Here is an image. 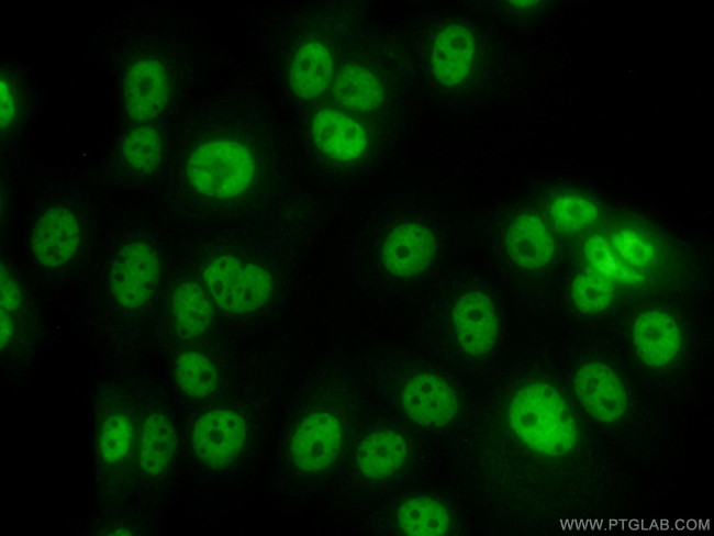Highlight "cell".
Segmentation results:
<instances>
[{
    "label": "cell",
    "mask_w": 714,
    "mask_h": 536,
    "mask_svg": "<svg viewBox=\"0 0 714 536\" xmlns=\"http://www.w3.org/2000/svg\"><path fill=\"white\" fill-rule=\"evenodd\" d=\"M212 316L210 297L198 283L187 280L174 289L170 319L179 337L193 339L202 336L209 330Z\"/></svg>",
    "instance_id": "603a6c76"
},
{
    "label": "cell",
    "mask_w": 714,
    "mask_h": 536,
    "mask_svg": "<svg viewBox=\"0 0 714 536\" xmlns=\"http://www.w3.org/2000/svg\"><path fill=\"white\" fill-rule=\"evenodd\" d=\"M573 389L584 411L600 423H617L627 413L629 399L623 381L601 361L582 364L576 371Z\"/></svg>",
    "instance_id": "7c38bea8"
},
{
    "label": "cell",
    "mask_w": 714,
    "mask_h": 536,
    "mask_svg": "<svg viewBox=\"0 0 714 536\" xmlns=\"http://www.w3.org/2000/svg\"><path fill=\"white\" fill-rule=\"evenodd\" d=\"M120 103L123 120L130 126L156 121L170 94V76L161 58L138 53L121 71Z\"/></svg>",
    "instance_id": "52a82bcc"
},
{
    "label": "cell",
    "mask_w": 714,
    "mask_h": 536,
    "mask_svg": "<svg viewBox=\"0 0 714 536\" xmlns=\"http://www.w3.org/2000/svg\"><path fill=\"white\" fill-rule=\"evenodd\" d=\"M591 270L612 282L634 283L643 273L627 267L613 250L610 241L601 235L590 236L583 247Z\"/></svg>",
    "instance_id": "4316f807"
},
{
    "label": "cell",
    "mask_w": 714,
    "mask_h": 536,
    "mask_svg": "<svg viewBox=\"0 0 714 536\" xmlns=\"http://www.w3.org/2000/svg\"><path fill=\"white\" fill-rule=\"evenodd\" d=\"M397 523L406 535H445L450 528L447 510L428 496H414L404 501L397 511Z\"/></svg>",
    "instance_id": "cb8c5ba5"
},
{
    "label": "cell",
    "mask_w": 714,
    "mask_h": 536,
    "mask_svg": "<svg viewBox=\"0 0 714 536\" xmlns=\"http://www.w3.org/2000/svg\"><path fill=\"white\" fill-rule=\"evenodd\" d=\"M160 259L155 243L145 234L133 233L115 247L108 277L112 303L122 312L136 313L156 294Z\"/></svg>",
    "instance_id": "5b68a950"
},
{
    "label": "cell",
    "mask_w": 714,
    "mask_h": 536,
    "mask_svg": "<svg viewBox=\"0 0 714 536\" xmlns=\"http://www.w3.org/2000/svg\"><path fill=\"white\" fill-rule=\"evenodd\" d=\"M175 380L187 397L205 399L216 391L219 372L212 359L203 353L185 350L176 358Z\"/></svg>",
    "instance_id": "484cf974"
},
{
    "label": "cell",
    "mask_w": 714,
    "mask_h": 536,
    "mask_svg": "<svg viewBox=\"0 0 714 536\" xmlns=\"http://www.w3.org/2000/svg\"><path fill=\"white\" fill-rule=\"evenodd\" d=\"M475 41L471 32L459 24L446 26L437 35L432 52V68L445 86L459 83L469 72Z\"/></svg>",
    "instance_id": "ffe728a7"
},
{
    "label": "cell",
    "mask_w": 714,
    "mask_h": 536,
    "mask_svg": "<svg viewBox=\"0 0 714 536\" xmlns=\"http://www.w3.org/2000/svg\"><path fill=\"white\" fill-rule=\"evenodd\" d=\"M312 135L324 154L338 160H353L367 146L364 129L350 116L332 109H323L315 114Z\"/></svg>",
    "instance_id": "ac0fdd59"
},
{
    "label": "cell",
    "mask_w": 714,
    "mask_h": 536,
    "mask_svg": "<svg viewBox=\"0 0 714 536\" xmlns=\"http://www.w3.org/2000/svg\"><path fill=\"white\" fill-rule=\"evenodd\" d=\"M189 126L176 179L183 197L208 209L237 206L259 179L250 119L217 113Z\"/></svg>",
    "instance_id": "6da1fadb"
},
{
    "label": "cell",
    "mask_w": 714,
    "mask_h": 536,
    "mask_svg": "<svg viewBox=\"0 0 714 536\" xmlns=\"http://www.w3.org/2000/svg\"><path fill=\"white\" fill-rule=\"evenodd\" d=\"M507 421L514 436L531 451L562 457L577 442V424L564 395L553 386L532 382L511 398Z\"/></svg>",
    "instance_id": "3957f363"
},
{
    "label": "cell",
    "mask_w": 714,
    "mask_h": 536,
    "mask_svg": "<svg viewBox=\"0 0 714 536\" xmlns=\"http://www.w3.org/2000/svg\"><path fill=\"white\" fill-rule=\"evenodd\" d=\"M609 241L620 259L627 267L642 273L656 259L655 244L645 233L637 228H618Z\"/></svg>",
    "instance_id": "f1b7e54d"
},
{
    "label": "cell",
    "mask_w": 714,
    "mask_h": 536,
    "mask_svg": "<svg viewBox=\"0 0 714 536\" xmlns=\"http://www.w3.org/2000/svg\"><path fill=\"white\" fill-rule=\"evenodd\" d=\"M451 323L456 340L466 355L481 358L495 347L499 316L487 293L471 290L458 297L453 308Z\"/></svg>",
    "instance_id": "4fadbf2b"
},
{
    "label": "cell",
    "mask_w": 714,
    "mask_h": 536,
    "mask_svg": "<svg viewBox=\"0 0 714 536\" xmlns=\"http://www.w3.org/2000/svg\"><path fill=\"white\" fill-rule=\"evenodd\" d=\"M401 406L413 422L429 428L450 424L458 412V399L440 377L422 372L410 378L401 391Z\"/></svg>",
    "instance_id": "5bb4252c"
},
{
    "label": "cell",
    "mask_w": 714,
    "mask_h": 536,
    "mask_svg": "<svg viewBox=\"0 0 714 536\" xmlns=\"http://www.w3.org/2000/svg\"><path fill=\"white\" fill-rule=\"evenodd\" d=\"M21 304V291L13 275L1 269V311L13 314ZM14 315V314H13Z\"/></svg>",
    "instance_id": "4dcf8cb0"
},
{
    "label": "cell",
    "mask_w": 714,
    "mask_h": 536,
    "mask_svg": "<svg viewBox=\"0 0 714 536\" xmlns=\"http://www.w3.org/2000/svg\"><path fill=\"white\" fill-rule=\"evenodd\" d=\"M93 464L99 499L119 504L135 480L137 412L129 397L114 390L99 392L94 402Z\"/></svg>",
    "instance_id": "7a4b0ae2"
},
{
    "label": "cell",
    "mask_w": 714,
    "mask_h": 536,
    "mask_svg": "<svg viewBox=\"0 0 714 536\" xmlns=\"http://www.w3.org/2000/svg\"><path fill=\"white\" fill-rule=\"evenodd\" d=\"M408 446L402 434L381 428L366 435L356 450L357 471L368 479L388 478L403 466Z\"/></svg>",
    "instance_id": "d6986e66"
},
{
    "label": "cell",
    "mask_w": 714,
    "mask_h": 536,
    "mask_svg": "<svg viewBox=\"0 0 714 536\" xmlns=\"http://www.w3.org/2000/svg\"><path fill=\"white\" fill-rule=\"evenodd\" d=\"M435 243L423 226L405 223L387 236L382 257L386 267L395 276L409 277L422 271L432 260Z\"/></svg>",
    "instance_id": "e0dca14e"
},
{
    "label": "cell",
    "mask_w": 714,
    "mask_h": 536,
    "mask_svg": "<svg viewBox=\"0 0 714 536\" xmlns=\"http://www.w3.org/2000/svg\"><path fill=\"white\" fill-rule=\"evenodd\" d=\"M335 98L345 107L358 111L375 109L382 99L377 77L358 65L341 69L333 87Z\"/></svg>",
    "instance_id": "d4e9b609"
},
{
    "label": "cell",
    "mask_w": 714,
    "mask_h": 536,
    "mask_svg": "<svg viewBox=\"0 0 714 536\" xmlns=\"http://www.w3.org/2000/svg\"><path fill=\"white\" fill-rule=\"evenodd\" d=\"M551 214L560 230L576 233L592 225L598 211L594 203L584 197L564 194L554 201Z\"/></svg>",
    "instance_id": "f546056e"
},
{
    "label": "cell",
    "mask_w": 714,
    "mask_h": 536,
    "mask_svg": "<svg viewBox=\"0 0 714 536\" xmlns=\"http://www.w3.org/2000/svg\"><path fill=\"white\" fill-rule=\"evenodd\" d=\"M35 87L22 65L1 67L2 145L15 141L29 124L35 103Z\"/></svg>",
    "instance_id": "2e32d148"
},
{
    "label": "cell",
    "mask_w": 714,
    "mask_h": 536,
    "mask_svg": "<svg viewBox=\"0 0 714 536\" xmlns=\"http://www.w3.org/2000/svg\"><path fill=\"white\" fill-rule=\"evenodd\" d=\"M573 305L582 313L596 314L605 311L614 297L613 282L589 270L577 276L571 284Z\"/></svg>",
    "instance_id": "83f0119b"
},
{
    "label": "cell",
    "mask_w": 714,
    "mask_h": 536,
    "mask_svg": "<svg viewBox=\"0 0 714 536\" xmlns=\"http://www.w3.org/2000/svg\"><path fill=\"white\" fill-rule=\"evenodd\" d=\"M344 424L332 409H290L280 444L289 479L309 480L330 470L342 450Z\"/></svg>",
    "instance_id": "277c9868"
},
{
    "label": "cell",
    "mask_w": 714,
    "mask_h": 536,
    "mask_svg": "<svg viewBox=\"0 0 714 536\" xmlns=\"http://www.w3.org/2000/svg\"><path fill=\"white\" fill-rule=\"evenodd\" d=\"M632 342L636 354L645 364L661 368L679 355L682 336L678 322L669 312L651 308L635 317Z\"/></svg>",
    "instance_id": "9a60e30c"
},
{
    "label": "cell",
    "mask_w": 714,
    "mask_h": 536,
    "mask_svg": "<svg viewBox=\"0 0 714 536\" xmlns=\"http://www.w3.org/2000/svg\"><path fill=\"white\" fill-rule=\"evenodd\" d=\"M85 223L76 206L55 202L43 206L29 231V245L34 261L47 269L65 268L81 252Z\"/></svg>",
    "instance_id": "ba28073f"
},
{
    "label": "cell",
    "mask_w": 714,
    "mask_h": 536,
    "mask_svg": "<svg viewBox=\"0 0 714 536\" xmlns=\"http://www.w3.org/2000/svg\"><path fill=\"white\" fill-rule=\"evenodd\" d=\"M246 443L243 417L230 409H213L193 424L190 444L196 457L210 467H223L234 461Z\"/></svg>",
    "instance_id": "30bf717a"
},
{
    "label": "cell",
    "mask_w": 714,
    "mask_h": 536,
    "mask_svg": "<svg viewBox=\"0 0 714 536\" xmlns=\"http://www.w3.org/2000/svg\"><path fill=\"white\" fill-rule=\"evenodd\" d=\"M177 428L171 412L160 403L144 409L137 428L135 478L144 488L165 485L175 469Z\"/></svg>",
    "instance_id": "9c48e42d"
},
{
    "label": "cell",
    "mask_w": 714,
    "mask_h": 536,
    "mask_svg": "<svg viewBox=\"0 0 714 536\" xmlns=\"http://www.w3.org/2000/svg\"><path fill=\"white\" fill-rule=\"evenodd\" d=\"M165 156V137L156 122L130 126L112 152L116 178L130 186L152 180Z\"/></svg>",
    "instance_id": "8fae6325"
},
{
    "label": "cell",
    "mask_w": 714,
    "mask_h": 536,
    "mask_svg": "<svg viewBox=\"0 0 714 536\" xmlns=\"http://www.w3.org/2000/svg\"><path fill=\"white\" fill-rule=\"evenodd\" d=\"M210 299L223 311L247 314L264 306L272 293L269 272L259 264L234 254H219L202 269Z\"/></svg>",
    "instance_id": "8992f818"
},
{
    "label": "cell",
    "mask_w": 714,
    "mask_h": 536,
    "mask_svg": "<svg viewBox=\"0 0 714 536\" xmlns=\"http://www.w3.org/2000/svg\"><path fill=\"white\" fill-rule=\"evenodd\" d=\"M506 249L517 266L527 269L544 267L554 256L553 238L544 222L533 214H522L512 222Z\"/></svg>",
    "instance_id": "44dd1931"
},
{
    "label": "cell",
    "mask_w": 714,
    "mask_h": 536,
    "mask_svg": "<svg viewBox=\"0 0 714 536\" xmlns=\"http://www.w3.org/2000/svg\"><path fill=\"white\" fill-rule=\"evenodd\" d=\"M333 58L327 47L315 41L303 43L295 51L289 67L292 92L312 99L327 87L333 75Z\"/></svg>",
    "instance_id": "7402d4cb"
}]
</instances>
